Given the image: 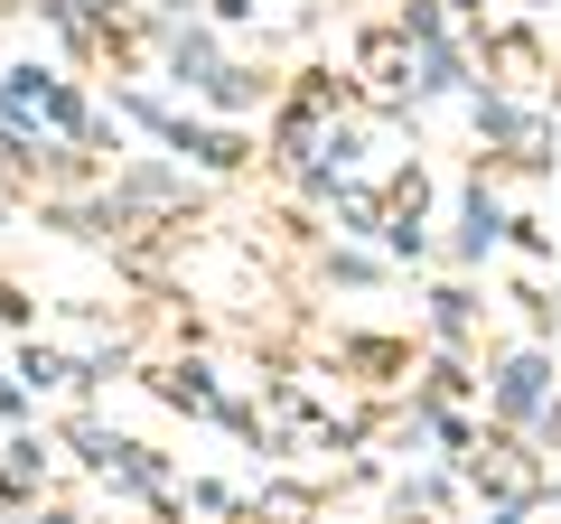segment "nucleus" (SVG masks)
I'll return each mask as SVG.
<instances>
[{"label":"nucleus","mask_w":561,"mask_h":524,"mask_svg":"<svg viewBox=\"0 0 561 524\" xmlns=\"http://www.w3.org/2000/svg\"><path fill=\"white\" fill-rule=\"evenodd\" d=\"M20 375H28V384H57V375H76V365H66V356H47V346H28V356H20Z\"/></svg>","instance_id":"1"}]
</instances>
